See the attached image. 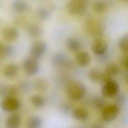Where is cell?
Wrapping results in <instances>:
<instances>
[{
    "instance_id": "obj_1",
    "label": "cell",
    "mask_w": 128,
    "mask_h": 128,
    "mask_svg": "<svg viewBox=\"0 0 128 128\" xmlns=\"http://www.w3.org/2000/svg\"><path fill=\"white\" fill-rule=\"evenodd\" d=\"M66 90L68 98L74 101L82 100L86 93V88L84 84L76 80L69 81L66 85Z\"/></svg>"
},
{
    "instance_id": "obj_2",
    "label": "cell",
    "mask_w": 128,
    "mask_h": 128,
    "mask_svg": "<svg viewBox=\"0 0 128 128\" xmlns=\"http://www.w3.org/2000/svg\"><path fill=\"white\" fill-rule=\"evenodd\" d=\"M88 0H69L66 5L68 12L76 15L82 12L86 8Z\"/></svg>"
},
{
    "instance_id": "obj_3",
    "label": "cell",
    "mask_w": 128,
    "mask_h": 128,
    "mask_svg": "<svg viewBox=\"0 0 128 128\" xmlns=\"http://www.w3.org/2000/svg\"><path fill=\"white\" fill-rule=\"evenodd\" d=\"M47 49L46 44L42 40H38L34 42L30 48V55L32 58L38 59L42 56Z\"/></svg>"
},
{
    "instance_id": "obj_4",
    "label": "cell",
    "mask_w": 128,
    "mask_h": 128,
    "mask_svg": "<svg viewBox=\"0 0 128 128\" xmlns=\"http://www.w3.org/2000/svg\"><path fill=\"white\" fill-rule=\"evenodd\" d=\"M119 108L116 104L106 106L102 112V118L104 122H111L117 117L119 114Z\"/></svg>"
},
{
    "instance_id": "obj_5",
    "label": "cell",
    "mask_w": 128,
    "mask_h": 128,
    "mask_svg": "<svg viewBox=\"0 0 128 128\" xmlns=\"http://www.w3.org/2000/svg\"><path fill=\"white\" fill-rule=\"evenodd\" d=\"M118 91V83L110 80L104 84L102 89V93L103 96L108 98H113L115 97Z\"/></svg>"
},
{
    "instance_id": "obj_6",
    "label": "cell",
    "mask_w": 128,
    "mask_h": 128,
    "mask_svg": "<svg viewBox=\"0 0 128 128\" xmlns=\"http://www.w3.org/2000/svg\"><path fill=\"white\" fill-rule=\"evenodd\" d=\"M92 50L97 56H102L106 54L108 49L107 42L101 38H96L92 43Z\"/></svg>"
},
{
    "instance_id": "obj_7",
    "label": "cell",
    "mask_w": 128,
    "mask_h": 128,
    "mask_svg": "<svg viewBox=\"0 0 128 128\" xmlns=\"http://www.w3.org/2000/svg\"><path fill=\"white\" fill-rule=\"evenodd\" d=\"M37 59L33 58L26 59L23 62L24 70L28 76H33L39 70V64Z\"/></svg>"
},
{
    "instance_id": "obj_8",
    "label": "cell",
    "mask_w": 128,
    "mask_h": 128,
    "mask_svg": "<svg viewBox=\"0 0 128 128\" xmlns=\"http://www.w3.org/2000/svg\"><path fill=\"white\" fill-rule=\"evenodd\" d=\"M20 102L14 96H8L4 98L2 102V109L6 112H14L20 107Z\"/></svg>"
},
{
    "instance_id": "obj_9",
    "label": "cell",
    "mask_w": 128,
    "mask_h": 128,
    "mask_svg": "<svg viewBox=\"0 0 128 128\" xmlns=\"http://www.w3.org/2000/svg\"><path fill=\"white\" fill-rule=\"evenodd\" d=\"M52 62L56 66L66 68H70L72 65L66 55L62 52L56 54L52 57Z\"/></svg>"
},
{
    "instance_id": "obj_10",
    "label": "cell",
    "mask_w": 128,
    "mask_h": 128,
    "mask_svg": "<svg viewBox=\"0 0 128 128\" xmlns=\"http://www.w3.org/2000/svg\"><path fill=\"white\" fill-rule=\"evenodd\" d=\"M2 36L5 40L12 42L17 39L18 36V32L14 27L8 26L3 29Z\"/></svg>"
},
{
    "instance_id": "obj_11",
    "label": "cell",
    "mask_w": 128,
    "mask_h": 128,
    "mask_svg": "<svg viewBox=\"0 0 128 128\" xmlns=\"http://www.w3.org/2000/svg\"><path fill=\"white\" fill-rule=\"evenodd\" d=\"M86 31L91 35L98 36L102 32V26L97 22L94 20H88L86 24Z\"/></svg>"
},
{
    "instance_id": "obj_12",
    "label": "cell",
    "mask_w": 128,
    "mask_h": 128,
    "mask_svg": "<svg viewBox=\"0 0 128 128\" xmlns=\"http://www.w3.org/2000/svg\"><path fill=\"white\" fill-rule=\"evenodd\" d=\"M20 116L17 113H12L6 119L4 124L6 128H18L20 124Z\"/></svg>"
},
{
    "instance_id": "obj_13",
    "label": "cell",
    "mask_w": 128,
    "mask_h": 128,
    "mask_svg": "<svg viewBox=\"0 0 128 128\" xmlns=\"http://www.w3.org/2000/svg\"><path fill=\"white\" fill-rule=\"evenodd\" d=\"M75 60L78 65L82 67H84L89 64L90 62V57L87 52L80 50L76 53Z\"/></svg>"
},
{
    "instance_id": "obj_14",
    "label": "cell",
    "mask_w": 128,
    "mask_h": 128,
    "mask_svg": "<svg viewBox=\"0 0 128 128\" xmlns=\"http://www.w3.org/2000/svg\"><path fill=\"white\" fill-rule=\"evenodd\" d=\"M18 72V66L14 62L7 64L3 69L4 76L8 78H12L16 76Z\"/></svg>"
},
{
    "instance_id": "obj_15",
    "label": "cell",
    "mask_w": 128,
    "mask_h": 128,
    "mask_svg": "<svg viewBox=\"0 0 128 128\" xmlns=\"http://www.w3.org/2000/svg\"><path fill=\"white\" fill-rule=\"evenodd\" d=\"M72 115L74 119L84 122L88 118L89 112L86 108L78 107L72 110Z\"/></svg>"
},
{
    "instance_id": "obj_16",
    "label": "cell",
    "mask_w": 128,
    "mask_h": 128,
    "mask_svg": "<svg viewBox=\"0 0 128 128\" xmlns=\"http://www.w3.org/2000/svg\"><path fill=\"white\" fill-rule=\"evenodd\" d=\"M18 92L16 88L10 85H2L0 88V95L2 97L14 96Z\"/></svg>"
},
{
    "instance_id": "obj_17",
    "label": "cell",
    "mask_w": 128,
    "mask_h": 128,
    "mask_svg": "<svg viewBox=\"0 0 128 128\" xmlns=\"http://www.w3.org/2000/svg\"><path fill=\"white\" fill-rule=\"evenodd\" d=\"M104 72L98 68H91L88 73L90 80L94 82H100L103 76Z\"/></svg>"
},
{
    "instance_id": "obj_18",
    "label": "cell",
    "mask_w": 128,
    "mask_h": 128,
    "mask_svg": "<svg viewBox=\"0 0 128 128\" xmlns=\"http://www.w3.org/2000/svg\"><path fill=\"white\" fill-rule=\"evenodd\" d=\"M12 6L13 10L19 13L25 12L28 8L27 3L24 0H14L12 2Z\"/></svg>"
},
{
    "instance_id": "obj_19",
    "label": "cell",
    "mask_w": 128,
    "mask_h": 128,
    "mask_svg": "<svg viewBox=\"0 0 128 128\" xmlns=\"http://www.w3.org/2000/svg\"><path fill=\"white\" fill-rule=\"evenodd\" d=\"M92 6L94 12L98 14H102L106 10L108 4L104 0H94Z\"/></svg>"
},
{
    "instance_id": "obj_20",
    "label": "cell",
    "mask_w": 128,
    "mask_h": 128,
    "mask_svg": "<svg viewBox=\"0 0 128 128\" xmlns=\"http://www.w3.org/2000/svg\"><path fill=\"white\" fill-rule=\"evenodd\" d=\"M0 56L2 58H7L12 56L14 52V48L11 45L1 44L0 47Z\"/></svg>"
},
{
    "instance_id": "obj_21",
    "label": "cell",
    "mask_w": 128,
    "mask_h": 128,
    "mask_svg": "<svg viewBox=\"0 0 128 128\" xmlns=\"http://www.w3.org/2000/svg\"><path fill=\"white\" fill-rule=\"evenodd\" d=\"M91 104L96 110H102L106 106V101L100 96H96L92 100Z\"/></svg>"
},
{
    "instance_id": "obj_22",
    "label": "cell",
    "mask_w": 128,
    "mask_h": 128,
    "mask_svg": "<svg viewBox=\"0 0 128 128\" xmlns=\"http://www.w3.org/2000/svg\"><path fill=\"white\" fill-rule=\"evenodd\" d=\"M28 34L32 38H37L42 35V28L36 24H30L26 28Z\"/></svg>"
},
{
    "instance_id": "obj_23",
    "label": "cell",
    "mask_w": 128,
    "mask_h": 128,
    "mask_svg": "<svg viewBox=\"0 0 128 128\" xmlns=\"http://www.w3.org/2000/svg\"><path fill=\"white\" fill-rule=\"evenodd\" d=\"M30 102L32 105L36 108H42L46 103L45 98L39 94L32 96L30 98Z\"/></svg>"
},
{
    "instance_id": "obj_24",
    "label": "cell",
    "mask_w": 128,
    "mask_h": 128,
    "mask_svg": "<svg viewBox=\"0 0 128 128\" xmlns=\"http://www.w3.org/2000/svg\"><path fill=\"white\" fill-rule=\"evenodd\" d=\"M34 88L39 92H44L48 88V84L44 78H39L35 80L33 83Z\"/></svg>"
},
{
    "instance_id": "obj_25",
    "label": "cell",
    "mask_w": 128,
    "mask_h": 128,
    "mask_svg": "<svg viewBox=\"0 0 128 128\" xmlns=\"http://www.w3.org/2000/svg\"><path fill=\"white\" fill-rule=\"evenodd\" d=\"M66 45L68 48L73 52H78L81 48V44L78 40L73 38H70L67 40Z\"/></svg>"
},
{
    "instance_id": "obj_26",
    "label": "cell",
    "mask_w": 128,
    "mask_h": 128,
    "mask_svg": "<svg viewBox=\"0 0 128 128\" xmlns=\"http://www.w3.org/2000/svg\"><path fill=\"white\" fill-rule=\"evenodd\" d=\"M104 72L111 76H116L118 74L120 68L116 64L111 62L106 66Z\"/></svg>"
},
{
    "instance_id": "obj_27",
    "label": "cell",
    "mask_w": 128,
    "mask_h": 128,
    "mask_svg": "<svg viewBox=\"0 0 128 128\" xmlns=\"http://www.w3.org/2000/svg\"><path fill=\"white\" fill-rule=\"evenodd\" d=\"M42 124V119L38 116H34L28 120L27 122V127L28 128H39L41 127Z\"/></svg>"
},
{
    "instance_id": "obj_28",
    "label": "cell",
    "mask_w": 128,
    "mask_h": 128,
    "mask_svg": "<svg viewBox=\"0 0 128 128\" xmlns=\"http://www.w3.org/2000/svg\"><path fill=\"white\" fill-rule=\"evenodd\" d=\"M118 45L122 51L128 52V34H126L121 37L119 40Z\"/></svg>"
},
{
    "instance_id": "obj_29",
    "label": "cell",
    "mask_w": 128,
    "mask_h": 128,
    "mask_svg": "<svg viewBox=\"0 0 128 128\" xmlns=\"http://www.w3.org/2000/svg\"><path fill=\"white\" fill-rule=\"evenodd\" d=\"M38 17L43 20L48 19L50 16V12L45 8L41 7L38 10Z\"/></svg>"
},
{
    "instance_id": "obj_30",
    "label": "cell",
    "mask_w": 128,
    "mask_h": 128,
    "mask_svg": "<svg viewBox=\"0 0 128 128\" xmlns=\"http://www.w3.org/2000/svg\"><path fill=\"white\" fill-rule=\"evenodd\" d=\"M20 88L23 92H28L30 89V86L28 82L23 80L20 84Z\"/></svg>"
},
{
    "instance_id": "obj_31",
    "label": "cell",
    "mask_w": 128,
    "mask_h": 128,
    "mask_svg": "<svg viewBox=\"0 0 128 128\" xmlns=\"http://www.w3.org/2000/svg\"><path fill=\"white\" fill-rule=\"evenodd\" d=\"M121 61H122V64L126 66V68L128 70V58H122Z\"/></svg>"
},
{
    "instance_id": "obj_32",
    "label": "cell",
    "mask_w": 128,
    "mask_h": 128,
    "mask_svg": "<svg viewBox=\"0 0 128 128\" xmlns=\"http://www.w3.org/2000/svg\"><path fill=\"white\" fill-rule=\"evenodd\" d=\"M124 100V99L122 98V96H119V97L117 96L116 98V102H117L118 103H122V102H123V100Z\"/></svg>"
},
{
    "instance_id": "obj_33",
    "label": "cell",
    "mask_w": 128,
    "mask_h": 128,
    "mask_svg": "<svg viewBox=\"0 0 128 128\" xmlns=\"http://www.w3.org/2000/svg\"><path fill=\"white\" fill-rule=\"evenodd\" d=\"M120 1L124 2H128V0H120Z\"/></svg>"
},
{
    "instance_id": "obj_34",
    "label": "cell",
    "mask_w": 128,
    "mask_h": 128,
    "mask_svg": "<svg viewBox=\"0 0 128 128\" xmlns=\"http://www.w3.org/2000/svg\"><path fill=\"white\" fill-rule=\"evenodd\" d=\"M126 82L128 84V76H126Z\"/></svg>"
}]
</instances>
